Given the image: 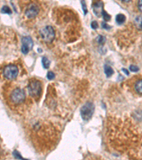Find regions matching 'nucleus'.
I'll use <instances>...</instances> for the list:
<instances>
[{"label":"nucleus","mask_w":142,"mask_h":160,"mask_svg":"<svg viewBox=\"0 0 142 160\" xmlns=\"http://www.w3.org/2000/svg\"><path fill=\"white\" fill-rule=\"evenodd\" d=\"M40 35L45 43H51L55 38V31L53 27L46 26L40 31Z\"/></svg>","instance_id":"nucleus-1"},{"label":"nucleus","mask_w":142,"mask_h":160,"mask_svg":"<svg viewBox=\"0 0 142 160\" xmlns=\"http://www.w3.org/2000/svg\"><path fill=\"white\" fill-rule=\"evenodd\" d=\"M28 92L30 95H31L34 98L39 97L41 94L42 91V85L41 83L39 81H33L30 83L28 87Z\"/></svg>","instance_id":"nucleus-2"},{"label":"nucleus","mask_w":142,"mask_h":160,"mask_svg":"<svg viewBox=\"0 0 142 160\" xmlns=\"http://www.w3.org/2000/svg\"><path fill=\"white\" fill-rule=\"evenodd\" d=\"M94 111V106L92 103H87L80 110L81 117L85 121H88L92 117Z\"/></svg>","instance_id":"nucleus-3"},{"label":"nucleus","mask_w":142,"mask_h":160,"mask_svg":"<svg viewBox=\"0 0 142 160\" xmlns=\"http://www.w3.org/2000/svg\"><path fill=\"white\" fill-rule=\"evenodd\" d=\"M25 98H26L25 92L21 88L15 89L11 95V100L12 103L15 104H19L22 103L25 100Z\"/></svg>","instance_id":"nucleus-4"},{"label":"nucleus","mask_w":142,"mask_h":160,"mask_svg":"<svg viewBox=\"0 0 142 160\" xmlns=\"http://www.w3.org/2000/svg\"><path fill=\"white\" fill-rule=\"evenodd\" d=\"M19 70L16 66L9 65L5 67L4 70V76L7 79L13 80L18 76Z\"/></svg>","instance_id":"nucleus-5"},{"label":"nucleus","mask_w":142,"mask_h":160,"mask_svg":"<svg viewBox=\"0 0 142 160\" xmlns=\"http://www.w3.org/2000/svg\"><path fill=\"white\" fill-rule=\"evenodd\" d=\"M34 42L30 37H24L22 38L21 51L23 54H27L30 50L33 48Z\"/></svg>","instance_id":"nucleus-6"},{"label":"nucleus","mask_w":142,"mask_h":160,"mask_svg":"<svg viewBox=\"0 0 142 160\" xmlns=\"http://www.w3.org/2000/svg\"><path fill=\"white\" fill-rule=\"evenodd\" d=\"M39 12V8L35 4H31L27 7L25 12V14L28 18H34L38 15Z\"/></svg>","instance_id":"nucleus-7"},{"label":"nucleus","mask_w":142,"mask_h":160,"mask_svg":"<svg viewBox=\"0 0 142 160\" xmlns=\"http://www.w3.org/2000/svg\"><path fill=\"white\" fill-rule=\"evenodd\" d=\"M93 11H94V14L97 17H101L103 12V3L102 1L96 2L93 6Z\"/></svg>","instance_id":"nucleus-8"},{"label":"nucleus","mask_w":142,"mask_h":160,"mask_svg":"<svg viewBox=\"0 0 142 160\" xmlns=\"http://www.w3.org/2000/svg\"><path fill=\"white\" fill-rule=\"evenodd\" d=\"M134 25L139 30H142V15L138 16L134 19Z\"/></svg>","instance_id":"nucleus-9"},{"label":"nucleus","mask_w":142,"mask_h":160,"mask_svg":"<svg viewBox=\"0 0 142 160\" xmlns=\"http://www.w3.org/2000/svg\"><path fill=\"white\" fill-rule=\"evenodd\" d=\"M105 74H106L107 77H108L109 78V77L112 76L114 73V70L111 66H110L108 65H106L105 66Z\"/></svg>","instance_id":"nucleus-10"},{"label":"nucleus","mask_w":142,"mask_h":160,"mask_svg":"<svg viewBox=\"0 0 142 160\" xmlns=\"http://www.w3.org/2000/svg\"><path fill=\"white\" fill-rule=\"evenodd\" d=\"M126 17L125 16L122 14H119L118 15H116V21L118 24H121L125 21Z\"/></svg>","instance_id":"nucleus-11"},{"label":"nucleus","mask_w":142,"mask_h":160,"mask_svg":"<svg viewBox=\"0 0 142 160\" xmlns=\"http://www.w3.org/2000/svg\"><path fill=\"white\" fill-rule=\"evenodd\" d=\"M135 90L140 95H142V80L137 81L135 84Z\"/></svg>","instance_id":"nucleus-12"},{"label":"nucleus","mask_w":142,"mask_h":160,"mask_svg":"<svg viewBox=\"0 0 142 160\" xmlns=\"http://www.w3.org/2000/svg\"><path fill=\"white\" fill-rule=\"evenodd\" d=\"M42 64L44 68H48L50 66V61L46 57H43L42 59Z\"/></svg>","instance_id":"nucleus-13"},{"label":"nucleus","mask_w":142,"mask_h":160,"mask_svg":"<svg viewBox=\"0 0 142 160\" xmlns=\"http://www.w3.org/2000/svg\"><path fill=\"white\" fill-rule=\"evenodd\" d=\"M1 12H2V13L8 14H12V10H11L10 8L8 7V6H4L2 7V9H1Z\"/></svg>","instance_id":"nucleus-14"},{"label":"nucleus","mask_w":142,"mask_h":160,"mask_svg":"<svg viewBox=\"0 0 142 160\" xmlns=\"http://www.w3.org/2000/svg\"><path fill=\"white\" fill-rule=\"evenodd\" d=\"M97 41L98 42V43H99V44L103 45L105 43V41H106V39L103 36H99L97 38Z\"/></svg>","instance_id":"nucleus-15"},{"label":"nucleus","mask_w":142,"mask_h":160,"mask_svg":"<svg viewBox=\"0 0 142 160\" xmlns=\"http://www.w3.org/2000/svg\"><path fill=\"white\" fill-rule=\"evenodd\" d=\"M102 17H103V19H105L106 21H110V19H111V16L109 14L107 13V12H105V10H104V11H103V12H102Z\"/></svg>","instance_id":"nucleus-16"},{"label":"nucleus","mask_w":142,"mask_h":160,"mask_svg":"<svg viewBox=\"0 0 142 160\" xmlns=\"http://www.w3.org/2000/svg\"><path fill=\"white\" fill-rule=\"evenodd\" d=\"M129 69H130L131 71H132V72H137V71H139V67L136 66H135V65H131L130 67H129Z\"/></svg>","instance_id":"nucleus-17"},{"label":"nucleus","mask_w":142,"mask_h":160,"mask_svg":"<svg viewBox=\"0 0 142 160\" xmlns=\"http://www.w3.org/2000/svg\"><path fill=\"white\" fill-rule=\"evenodd\" d=\"M47 78L49 80H53L55 78V74L52 71H49L47 73Z\"/></svg>","instance_id":"nucleus-18"},{"label":"nucleus","mask_w":142,"mask_h":160,"mask_svg":"<svg viewBox=\"0 0 142 160\" xmlns=\"http://www.w3.org/2000/svg\"><path fill=\"white\" fill-rule=\"evenodd\" d=\"M14 156L17 159H23V157L20 155V154L17 151H14Z\"/></svg>","instance_id":"nucleus-19"},{"label":"nucleus","mask_w":142,"mask_h":160,"mask_svg":"<svg viewBox=\"0 0 142 160\" xmlns=\"http://www.w3.org/2000/svg\"><path fill=\"white\" fill-rule=\"evenodd\" d=\"M91 27L93 29H97L98 28V23H97V21H92V23H91Z\"/></svg>","instance_id":"nucleus-20"},{"label":"nucleus","mask_w":142,"mask_h":160,"mask_svg":"<svg viewBox=\"0 0 142 160\" xmlns=\"http://www.w3.org/2000/svg\"><path fill=\"white\" fill-rule=\"evenodd\" d=\"M82 7H83V12H84V14H87V9H86V4H85V1H82Z\"/></svg>","instance_id":"nucleus-21"},{"label":"nucleus","mask_w":142,"mask_h":160,"mask_svg":"<svg viewBox=\"0 0 142 160\" xmlns=\"http://www.w3.org/2000/svg\"><path fill=\"white\" fill-rule=\"evenodd\" d=\"M102 28H103V29H107V30L110 29V26H109V25L107 24V23H105V22H103L102 23Z\"/></svg>","instance_id":"nucleus-22"},{"label":"nucleus","mask_w":142,"mask_h":160,"mask_svg":"<svg viewBox=\"0 0 142 160\" xmlns=\"http://www.w3.org/2000/svg\"><path fill=\"white\" fill-rule=\"evenodd\" d=\"M138 7L139 10L142 12V0H139L138 1Z\"/></svg>","instance_id":"nucleus-23"},{"label":"nucleus","mask_w":142,"mask_h":160,"mask_svg":"<svg viewBox=\"0 0 142 160\" xmlns=\"http://www.w3.org/2000/svg\"><path fill=\"white\" fill-rule=\"evenodd\" d=\"M122 71H123V72H124V73H125L127 75H129V71H128L127 69L122 68Z\"/></svg>","instance_id":"nucleus-24"},{"label":"nucleus","mask_w":142,"mask_h":160,"mask_svg":"<svg viewBox=\"0 0 142 160\" xmlns=\"http://www.w3.org/2000/svg\"><path fill=\"white\" fill-rule=\"evenodd\" d=\"M121 1H125V2H127V1H131V0H121Z\"/></svg>","instance_id":"nucleus-25"}]
</instances>
